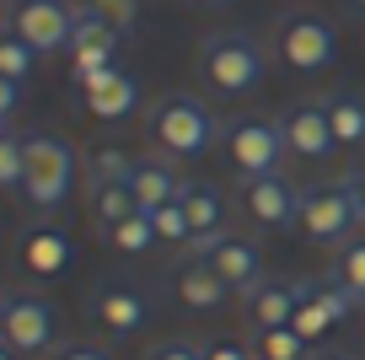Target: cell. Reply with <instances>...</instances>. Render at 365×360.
<instances>
[{
    "instance_id": "cell-1",
    "label": "cell",
    "mask_w": 365,
    "mask_h": 360,
    "mask_svg": "<svg viewBox=\"0 0 365 360\" xmlns=\"http://www.w3.org/2000/svg\"><path fill=\"white\" fill-rule=\"evenodd\" d=\"M145 140L172 161H194L220 140V119L199 91H161L145 108Z\"/></svg>"
},
{
    "instance_id": "cell-2",
    "label": "cell",
    "mask_w": 365,
    "mask_h": 360,
    "mask_svg": "<svg viewBox=\"0 0 365 360\" xmlns=\"http://www.w3.org/2000/svg\"><path fill=\"white\" fill-rule=\"evenodd\" d=\"M263 44L242 27H220V33L199 38V54H194V70L205 81V91L215 97H247V91L263 86Z\"/></svg>"
},
{
    "instance_id": "cell-3",
    "label": "cell",
    "mask_w": 365,
    "mask_h": 360,
    "mask_svg": "<svg viewBox=\"0 0 365 360\" xmlns=\"http://www.w3.org/2000/svg\"><path fill=\"white\" fill-rule=\"evenodd\" d=\"M22 156H27L22 199L38 215H54L70 199V183H76V146L54 129H33V135H22Z\"/></svg>"
},
{
    "instance_id": "cell-4",
    "label": "cell",
    "mask_w": 365,
    "mask_h": 360,
    "mask_svg": "<svg viewBox=\"0 0 365 360\" xmlns=\"http://www.w3.org/2000/svg\"><path fill=\"white\" fill-rule=\"evenodd\" d=\"M220 151H226L231 172H237L242 183L285 172V156H290L279 119H263V113H242V119H231V124L220 129Z\"/></svg>"
},
{
    "instance_id": "cell-5",
    "label": "cell",
    "mask_w": 365,
    "mask_h": 360,
    "mask_svg": "<svg viewBox=\"0 0 365 360\" xmlns=\"http://www.w3.org/2000/svg\"><path fill=\"white\" fill-rule=\"evenodd\" d=\"M274 54L296 76H322L339 59V27L312 11H285L274 22Z\"/></svg>"
},
{
    "instance_id": "cell-6",
    "label": "cell",
    "mask_w": 365,
    "mask_h": 360,
    "mask_svg": "<svg viewBox=\"0 0 365 360\" xmlns=\"http://www.w3.org/2000/svg\"><path fill=\"white\" fill-rule=\"evenodd\" d=\"M0 339L16 349V355H48L59 349V306L38 291H11L6 296V323Z\"/></svg>"
},
{
    "instance_id": "cell-7",
    "label": "cell",
    "mask_w": 365,
    "mask_h": 360,
    "mask_svg": "<svg viewBox=\"0 0 365 360\" xmlns=\"http://www.w3.org/2000/svg\"><path fill=\"white\" fill-rule=\"evenodd\" d=\"M296 226L307 242H349V231L360 226V210H354L349 183H322V189H301L296 204Z\"/></svg>"
},
{
    "instance_id": "cell-8",
    "label": "cell",
    "mask_w": 365,
    "mask_h": 360,
    "mask_svg": "<svg viewBox=\"0 0 365 360\" xmlns=\"http://www.w3.org/2000/svg\"><path fill=\"white\" fill-rule=\"evenodd\" d=\"M6 27L33 49L38 59L70 49V33H76V6L70 0H11L6 11Z\"/></svg>"
},
{
    "instance_id": "cell-9",
    "label": "cell",
    "mask_w": 365,
    "mask_h": 360,
    "mask_svg": "<svg viewBox=\"0 0 365 360\" xmlns=\"http://www.w3.org/2000/svg\"><path fill=\"white\" fill-rule=\"evenodd\" d=\"M279 129H285L290 156H301V161H328L333 151H339L333 124H328V97H301V102H290V108L279 113Z\"/></svg>"
},
{
    "instance_id": "cell-10",
    "label": "cell",
    "mask_w": 365,
    "mask_h": 360,
    "mask_svg": "<svg viewBox=\"0 0 365 360\" xmlns=\"http://www.w3.org/2000/svg\"><path fill=\"white\" fill-rule=\"evenodd\" d=\"M118 44H124V33H113V27L103 22V16H91L76 6V33H70V59H76V86H86V81H97L103 70H113L118 59Z\"/></svg>"
},
{
    "instance_id": "cell-11",
    "label": "cell",
    "mask_w": 365,
    "mask_h": 360,
    "mask_svg": "<svg viewBox=\"0 0 365 360\" xmlns=\"http://www.w3.org/2000/svg\"><path fill=\"white\" fill-rule=\"evenodd\" d=\"M194 259H205L210 269H215L220 280L231 285V296H242V301H247V296L263 285V253L252 248L247 236H226V231H220L210 248H199V253H194Z\"/></svg>"
},
{
    "instance_id": "cell-12",
    "label": "cell",
    "mask_w": 365,
    "mask_h": 360,
    "mask_svg": "<svg viewBox=\"0 0 365 360\" xmlns=\"http://www.w3.org/2000/svg\"><path fill=\"white\" fill-rule=\"evenodd\" d=\"M91 317L103 323V334L129 339V334H140V328L150 323V296L140 291V285H129V280H108V285L91 291Z\"/></svg>"
},
{
    "instance_id": "cell-13",
    "label": "cell",
    "mask_w": 365,
    "mask_h": 360,
    "mask_svg": "<svg viewBox=\"0 0 365 360\" xmlns=\"http://www.w3.org/2000/svg\"><path fill=\"white\" fill-rule=\"evenodd\" d=\"M70 259H76V242H70L59 226H27V231L16 236V264H22V274H33V280H59V274L70 269Z\"/></svg>"
},
{
    "instance_id": "cell-14",
    "label": "cell",
    "mask_w": 365,
    "mask_h": 360,
    "mask_svg": "<svg viewBox=\"0 0 365 360\" xmlns=\"http://www.w3.org/2000/svg\"><path fill=\"white\" fill-rule=\"evenodd\" d=\"M296 204H301V189H296V183H285V172L242 183V210H247L258 226H269V231L296 226Z\"/></svg>"
},
{
    "instance_id": "cell-15",
    "label": "cell",
    "mask_w": 365,
    "mask_h": 360,
    "mask_svg": "<svg viewBox=\"0 0 365 360\" xmlns=\"http://www.w3.org/2000/svg\"><path fill=\"white\" fill-rule=\"evenodd\" d=\"M81 102H86L91 119H103V124H124V119H135L140 108V81L129 76V70H103L97 81H86V86H76Z\"/></svg>"
},
{
    "instance_id": "cell-16",
    "label": "cell",
    "mask_w": 365,
    "mask_h": 360,
    "mask_svg": "<svg viewBox=\"0 0 365 360\" xmlns=\"http://www.w3.org/2000/svg\"><path fill=\"white\" fill-rule=\"evenodd\" d=\"M178 199H182V210H188V226H194V242H188V253L210 248V242L226 231V215H231L226 194H220L215 183H182Z\"/></svg>"
},
{
    "instance_id": "cell-17",
    "label": "cell",
    "mask_w": 365,
    "mask_h": 360,
    "mask_svg": "<svg viewBox=\"0 0 365 360\" xmlns=\"http://www.w3.org/2000/svg\"><path fill=\"white\" fill-rule=\"evenodd\" d=\"M172 296H178L188 312H215V306H226V296H231V285L220 280L215 269H210L205 259H188L178 274H172Z\"/></svg>"
},
{
    "instance_id": "cell-18",
    "label": "cell",
    "mask_w": 365,
    "mask_h": 360,
    "mask_svg": "<svg viewBox=\"0 0 365 360\" xmlns=\"http://www.w3.org/2000/svg\"><path fill=\"white\" fill-rule=\"evenodd\" d=\"M129 194H135L140 210H156V204H172L182 194V178L172 172V156H135V172H129Z\"/></svg>"
},
{
    "instance_id": "cell-19",
    "label": "cell",
    "mask_w": 365,
    "mask_h": 360,
    "mask_svg": "<svg viewBox=\"0 0 365 360\" xmlns=\"http://www.w3.org/2000/svg\"><path fill=\"white\" fill-rule=\"evenodd\" d=\"M296 301H301V280H263L247 296V317H252V328H290Z\"/></svg>"
},
{
    "instance_id": "cell-20",
    "label": "cell",
    "mask_w": 365,
    "mask_h": 360,
    "mask_svg": "<svg viewBox=\"0 0 365 360\" xmlns=\"http://www.w3.org/2000/svg\"><path fill=\"white\" fill-rule=\"evenodd\" d=\"M328 124L339 151H360L365 146V97L360 91H333L328 97Z\"/></svg>"
},
{
    "instance_id": "cell-21",
    "label": "cell",
    "mask_w": 365,
    "mask_h": 360,
    "mask_svg": "<svg viewBox=\"0 0 365 360\" xmlns=\"http://www.w3.org/2000/svg\"><path fill=\"white\" fill-rule=\"evenodd\" d=\"M290 328H296L301 339H322L333 328V312L322 306V296H317V280H301V301H296V317H290Z\"/></svg>"
},
{
    "instance_id": "cell-22",
    "label": "cell",
    "mask_w": 365,
    "mask_h": 360,
    "mask_svg": "<svg viewBox=\"0 0 365 360\" xmlns=\"http://www.w3.org/2000/svg\"><path fill=\"white\" fill-rule=\"evenodd\" d=\"M140 204L135 194H129V183H108V189H91V221L103 226V231H113L118 221H129Z\"/></svg>"
},
{
    "instance_id": "cell-23",
    "label": "cell",
    "mask_w": 365,
    "mask_h": 360,
    "mask_svg": "<svg viewBox=\"0 0 365 360\" xmlns=\"http://www.w3.org/2000/svg\"><path fill=\"white\" fill-rule=\"evenodd\" d=\"M129 172H135V156H129L124 146H97V151L86 156V178H91V189L129 183Z\"/></svg>"
},
{
    "instance_id": "cell-24",
    "label": "cell",
    "mask_w": 365,
    "mask_h": 360,
    "mask_svg": "<svg viewBox=\"0 0 365 360\" xmlns=\"http://www.w3.org/2000/svg\"><path fill=\"white\" fill-rule=\"evenodd\" d=\"M252 355L258 360H307V339L296 328H252Z\"/></svg>"
},
{
    "instance_id": "cell-25",
    "label": "cell",
    "mask_w": 365,
    "mask_h": 360,
    "mask_svg": "<svg viewBox=\"0 0 365 360\" xmlns=\"http://www.w3.org/2000/svg\"><path fill=\"white\" fill-rule=\"evenodd\" d=\"M333 280H339L344 291L354 296V301H365V236H349V242H339V259H333Z\"/></svg>"
},
{
    "instance_id": "cell-26",
    "label": "cell",
    "mask_w": 365,
    "mask_h": 360,
    "mask_svg": "<svg viewBox=\"0 0 365 360\" xmlns=\"http://www.w3.org/2000/svg\"><path fill=\"white\" fill-rule=\"evenodd\" d=\"M150 226H156V242H167V248H182L188 253V242H194V226H188V210H182V199L172 204H156V210H145Z\"/></svg>"
},
{
    "instance_id": "cell-27",
    "label": "cell",
    "mask_w": 365,
    "mask_h": 360,
    "mask_svg": "<svg viewBox=\"0 0 365 360\" xmlns=\"http://www.w3.org/2000/svg\"><path fill=\"white\" fill-rule=\"evenodd\" d=\"M108 242H113L118 253H129V259H140V253L156 248V226H150V215H145V210H135L129 221H118L113 231H108Z\"/></svg>"
},
{
    "instance_id": "cell-28",
    "label": "cell",
    "mask_w": 365,
    "mask_h": 360,
    "mask_svg": "<svg viewBox=\"0 0 365 360\" xmlns=\"http://www.w3.org/2000/svg\"><path fill=\"white\" fill-rule=\"evenodd\" d=\"M81 11H91V16H103L113 33H124V38H135L140 33V0H76Z\"/></svg>"
},
{
    "instance_id": "cell-29",
    "label": "cell",
    "mask_w": 365,
    "mask_h": 360,
    "mask_svg": "<svg viewBox=\"0 0 365 360\" xmlns=\"http://www.w3.org/2000/svg\"><path fill=\"white\" fill-rule=\"evenodd\" d=\"M33 70H38V54H33V49H27L22 38L11 33V27H0V76L22 86V81L33 76Z\"/></svg>"
},
{
    "instance_id": "cell-30",
    "label": "cell",
    "mask_w": 365,
    "mask_h": 360,
    "mask_svg": "<svg viewBox=\"0 0 365 360\" xmlns=\"http://www.w3.org/2000/svg\"><path fill=\"white\" fill-rule=\"evenodd\" d=\"M22 135H11V129H0V189H22Z\"/></svg>"
},
{
    "instance_id": "cell-31",
    "label": "cell",
    "mask_w": 365,
    "mask_h": 360,
    "mask_svg": "<svg viewBox=\"0 0 365 360\" xmlns=\"http://www.w3.org/2000/svg\"><path fill=\"white\" fill-rule=\"evenodd\" d=\"M145 360H205V344H188V339H161L145 349Z\"/></svg>"
},
{
    "instance_id": "cell-32",
    "label": "cell",
    "mask_w": 365,
    "mask_h": 360,
    "mask_svg": "<svg viewBox=\"0 0 365 360\" xmlns=\"http://www.w3.org/2000/svg\"><path fill=\"white\" fill-rule=\"evenodd\" d=\"M205 360H258V355H252V344H242V339H210Z\"/></svg>"
},
{
    "instance_id": "cell-33",
    "label": "cell",
    "mask_w": 365,
    "mask_h": 360,
    "mask_svg": "<svg viewBox=\"0 0 365 360\" xmlns=\"http://www.w3.org/2000/svg\"><path fill=\"white\" fill-rule=\"evenodd\" d=\"M54 360H113L103 344H65V349H54Z\"/></svg>"
},
{
    "instance_id": "cell-34",
    "label": "cell",
    "mask_w": 365,
    "mask_h": 360,
    "mask_svg": "<svg viewBox=\"0 0 365 360\" xmlns=\"http://www.w3.org/2000/svg\"><path fill=\"white\" fill-rule=\"evenodd\" d=\"M16 102H22V86L0 76V129H6V119H11V113H16Z\"/></svg>"
},
{
    "instance_id": "cell-35",
    "label": "cell",
    "mask_w": 365,
    "mask_h": 360,
    "mask_svg": "<svg viewBox=\"0 0 365 360\" xmlns=\"http://www.w3.org/2000/svg\"><path fill=\"white\" fill-rule=\"evenodd\" d=\"M349 194H354V210H360V226H365V172H349Z\"/></svg>"
},
{
    "instance_id": "cell-36",
    "label": "cell",
    "mask_w": 365,
    "mask_h": 360,
    "mask_svg": "<svg viewBox=\"0 0 365 360\" xmlns=\"http://www.w3.org/2000/svg\"><path fill=\"white\" fill-rule=\"evenodd\" d=\"M0 360H22V355H16V349L6 344V339H0Z\"/></svg>"
},
{
    "instance_id": "cell-37",
    "label": "cell",
    "mask_w": 365,
    "mask_h": 360,
    "mask_svg": "<svg viewBox=\"0 0 365 360\" xmlns=\"http://www.w3.org/2000/svg\"><path fill=\"white\" fill-rule=\"evenodd\" d=\"M344 6H349V11H360V16H365V0H344Z\"/></svg>"
},
{
    "instance_id": "cell-38",
    "label": "cell",
    "mask_w": 365,
    "mask_h": 360,
    "mask_svg": "<svg viewBox=\"0 0 365 360\" xmlns=\"http://www.w3.org/2000/svg\"><path fill=\"white\" fill-rule=\"evenodd\" d=\"M199 6H231V0H199Z\"/></svg>"
},
{
    "instance_id": "cell-39",
    "label": "cell",
    "mask_w": 365,
    "mask_h": 360,
    "mask_svg": "<svg viewBox=\"0 0 365 360\" xmlns=\"http://www.w3.org/2000/svg\"><path fill=\"white\" fill-rule=\"evenodd\" d=\"M0 323H6V296H0Z\"/></svg>"
},
{
    "instance_id": "cell-40",
    "label": "cell",
    "mask_w": 365,
    "mask_h": 360,
    "mask_svg": "<svg viewBox=\"0 0 365 360\" xmlns=\"http://www.w3.org/2000/svg\"><path fill=\"white\" fill-rule=\"evenodd\" d=\"M328 360H339V355H328Z\"/></svg>"
}]
</instances>
